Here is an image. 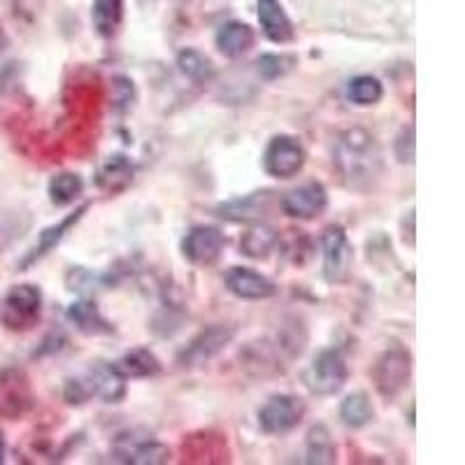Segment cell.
Returning a JSON list of instances; mask_svg holds the SVG:
<instances>
[{"label":"cell","instance_id":"cell-15","mask_svg":"<svg viewBox=\"0 0 465 465\" xmlns=\"http://www.w3.org/2000/svg\"><path fill=\"white\" fill-rule=\"evenodd\" d=\"M126 381L116 363H105V361H98L84 377L91 398H101L107 405H116L126 398Z\"/></svg>","mask_w":465,"mask_h":465},{"label":"cell","instance_id":"cell-22","mask_svg":"<svg viewBox=\"0 0 465 465\" xmlns=\"http://www.w3.org/2000/svg\"><path fill=\"white\" fill-rule=\"evenodd\" d=\"M338 460V447L331 435V430L317 423L312 429L307 430L305 438V463L310 465H328Z\"/></svg>","mask_w":465,"mask_h":465},{"label":"cell","instance_id":"cell-33","mask_svg":"<svg viewBox=\"0 0 465 465\" xmlns=\"http://www.w3.org/2000/svg\"><path fill=\"white\" fill-rule=\"evenodd\" d=\"M5 460V438H3V433H0V463Z\"/></svg>","mask_w":465,"mask_h":465},{"label":"cell","instance_id":"cell-19","mask_svg":"<svg viewBox=\"0 0 465 465\" xmlns=\"http://www.w3.org/2000/svg\"><path fill=\"white\" fill-rule=\"evenodd\" d=\"M65 319H68L80 333L91 335V338L114 333V323L107 322L105 314H103L101 310H98V305H95L94 301H89V298H82V301L73 302V305L65 310Z\"/></svg>","mask_w":465,"mask_h":465},{"label":"cell","instance_id":"cell-8","mask_svg":"<svg viewBox=\"0 0 465 465\" xmlns=\"http://www.w3.org/2000/svg\"><path fill=\"white\" fill-rule=\"evenodd\" d=\"M322 254H323V280L328 284H342L351 275L354 265V247L349 242L347 231L340 223L323 228L322 232Z\"/></svg>","mask_w":465,"mask_h":465},{"label":"cell","instance_id":"cell-13","mask_svg":"<svg viewBox=\"0 0 465 465\" xmlns=\"http://www.w3.org/2000/svg\"><path fill=\"white\" fill-rule=\"evenodd\" d=\"M275 191H254L217 205V217L231 223H261L272 210Z\"/></svg>","mask_w":465,"mask_h":465},{"label":"cell","instance_id":"cell-11","mask_svg":"<svg viewBox=\"0 0 465 465\" xmlns=\"http://www.w3.org/2000/svg\"><path fill=\"white\" fill-rule=\"evenodd\" d=\"M280 207L286 217L298 219V222H312L328 210V191L322 182L310 180L296 189L286 191L280 198Z\"/></svg>","mask_w":465,"mask_h":465},{"label":"cell","instance_id":"cell-26","mask_svg":"<svg viewBox=\"0 0 465 465\" xmlns=\"http://www.w3.org/2000/svg\"><path fill=\"white\" fill-rule=\"evenodd\" d=\"M91 22L101 37H114L124 22V0H94Z\"/></svg>","mask_w":465,"mask_h":465},{"label":"cell","instance_id":"cell-21","mask_svg":"<svg viewBox=\"0 0 465 465\" xmlns=\"http://www.w3.org/2000/svg\"><path fill=\"white\" fill-rule=\"evenodd\" d=\"M116 368L126 380H152V377L161 375V361L147 347L128 349L122 359L116 361Z\"/></svg>","mask_w":465,"mask_h":465},{"label":"cell","instance_id":"cell-14","mask_svg":"<svg viewBox=\"0 0 465 465\" xmlns=\"http://www.w3.org/2000/svg\"><path fill=\"white\" fill-rule=\"evenodd\" d=\"M89 210H91V203H82V205L77 207V210L70 212V214H65V217L61 219V222L52 223V226L45 228V231L40 232V235H37V242L33 244V247L26 252V256H24V259L19 261V268H22V270L31 268V265H35L37 261H43L45 256L52 254L54 249H56L58 244L64 242L65 235H68V232L73 231V228L77 226V223H80L82 219H84V214Z\"/></svg>","mask_w":465,"mask_h":465},{"label":"cell","instance_id":"cell-3","mask_svg":"<svg viewBox=\"0 0 465 465\" xmlns=\"http://www.w3.org/2000/svg\"><path fill=\"white\" fill-rule=\"evenodd\" d=\"M372 381L384 401H396L412 381V354L401 344H393L372 365Z\"/></svg>","mask_w":465,"mask_h":465},{"label":"cell","instance_id":"cell-4","mask_svg":"<svg viewBox=\"0 0 465 465\" xmlns=\"http://www.w3.org/2000/svg\"><path fill=\"white\" fill-rule=\"evenodd\" d=\"M349 380V365L340 349H322L305 372V386L312 396L328 398L344 389Z\"/></svg>","mask_w":465,"mask_h":465},{"label":"cell","instance_id":"cell-20","mask_svg":"<svg viewBox=\"0 0 465 465\" xmlns=\"http://www.w3.org/2000/svg\"><path fill=\"white\" fill-rule=\"evenodd\" d=\"M214 43H217V49L226 58H240L252 52L256 43V33L249 24L226 22L223 26H219Z\"/></svg>","mask_w":465,"mask_h":465},{"label":"cell","instance_id":"cell-18","mask_svg":"<svg viewBox=\"0 0 465 465\" xmlns=\"http://www.w3.org/2000/svg\"><path fill=\"white\" fill-rule=\"evenodd\" d=\"M135 177V163L124 153H112L95 170V184L107 193H122L133 184Z\"/></svg>","mask_w":465,"mask_h":465},{"label":"cell","instance_id":"cell-9","mask_svg":"<svg viewBox=\"0 0 465 465\" xmlns=\"http://www.w3.org/2000/svg\"><path fill=\"white\" fill-rule=\"evenodd\" d=\"M307 163V152L296 135H275L263 152V170L275 180L296 177Z\"/></svg>","mask_w":465,"mask_h":465},{"label":"cell","instance_id":"cell-16","mask_svg":"<svg viewBox=\"0 0 465 465\" xmlns=\"http://www.w3.org/2000/svg\"><path fill=\"white\" fill-rule=\"evenodd\" d=\"M226 289L240 301H265L277 293V284L270 277L261 275L252 268H231L226 272Z\"/></svg>","mask_w":465,"mask_h":465},{"label":"cell","instance_id":"cell-30","mask_svg":"<svg viewBox=\"0 0 465 465\" xmlns=\"http://www.w3.org/2000/svg\"><path fill=\"white\" fill-rule=\"evenodd\" d=\"M135 84L128 77H114L112 80V107L116 112H128L133 105H135Z\"/></svg>","mask_w":465,"mask_h":465},{"label":"cell","instance_id":"cell-25","mask_svg":"<svg viewBox=\"0 0 465 465\" xmlns=\"http://www.w3.org/2000/svg\"><path fill=\"white\" fill-rule=\"evenodd\" d=\"M84 193V180L77 173H58L47 184V196L54 207H68Z\"/></svg>","mask_w":465,"mask_h":465},{"label":"cell","instance_id":"cell-32","mask_svg":"<svg viewBox=\"0 0 465 465\" xmlns=\"http://www.w3.org/2000/svg\"><path fill=\"white\" fill-rule=\"evenodd\" d=\"M64 398L68 405H84L91 398L89 389H86L84 380H68L64 386Z\"/></svg>","mask_w":465,"mask_h":465},{"label":"cell","instance_id":"cell-5","mask_svg":"<svg viewBox=\"0 0 465 465\" xmlns=\"http://www.w3.org/2000/svg\"><path fill=\"white\" fill-rule=\"evenodd\" d=\"M235 335H238V328L232 323H212V326L203 328L186 342V347H182V351L177 354V365L180 368H201L207 361L222 354L223 349L235 340Z\"/></svg>","mask_w":465,"mask_h":465},{"label":"cell","instance_id":"cell-17","mask_svg":"<svg viewBox=\"0 0 465 465\" xmlns=\"http://www.w3.org/2000/svg\"><path fill=\"white\" fill-rule=\"evenodd\" d=\"M256 15L263 35L275 45H291L296 40V28L280 0H256Z\"/></svg>","mask_w":465,"mask_h":465},{"label":"cell","instance_id":"cell-7","mask_svg":"<svg viewBox=\"0 0 465 465\" xmlns=\"http://www.w3.org/2000/svg\"><path fill=\"white\" fill-rule=\"evenodd\" d=\"M35 405L31 377L22 368H3L0 371V417L7 421H19Z\"/></svg>","mask_w":465,"mask_h":465},{"label":"cell","instance_id":"cell-28","mask_svg":"<svg viewBox=\"0 0 465 465\" xmlns=\"http://www.w3.org/2000/svg\"><path fill=\"white\" fill-rule=\"evenodd\" d=\"M384 98V84L372 74H356L347 84V101L356 107H372Z\"/></svg>","mask_w":465,"mask_h":465},{"label":"cell","instance_id":"cell-6","mask_svg":"<svg viewBox=\"0 0 465 465\" xmlns=\"http://www.w3.org/2000/svg\"><path fill=\"white\" fill-rule=\"evenodd\" d=\"M112 456L126 465H161L170 460V450L147 430H126L116 435L112 444Z\"/></svg>","mask_w":465,"mask_h":465},{"label":"cell","instance_id":"cell-27","mask_svg":"<svg viewBox=\"0 0 465 465\" xmlns=\"http://www.w3.org/2000/svg\"><path fill=\"white\" fill-rule=\"evenodd\" d=\"M177 68L184 74L186 80H191L193 84H207V82L214 80L217 68L212 64V58L207 54L198 52V49H182L177 54Z\"/></svg>","mask_w":465,"mask_h":465},{"label":"cell","instance_id":"cell-23","mask_svg":"<svg viewBox=\"0 0 465 465\" xmlns=\"http://www.w3.org/2000/svg\"><path fill=\"white\" fill-rule=\"evenodd\" d=\"M277 247H280V232L263 223H254L240 240V252L254 261L268 259Z\"/></svg>","mask_w":465,"mask_h":465},{"label":"cell","instance_id":"cell-34","mask_svg":"<svg viewBox=\"0 0 465 465\" xmlns=\"http://www.w3.org/2000/svg\"><path fill=\"white\" fill-rule=\"evenodd\" d=\"M5 49V35H3V31H0V52Z\"/></svg>","mask_w":465,"mask_h":465},{"label":"cell","instance_id":"cell-31","mask_svg":"<svg viewBox=\"0 0 465 465\" xmlns=\"http://www.w3.org/2000/svg\"><path fill=\"white\" fill-rule=\"evenodd\" d=\"M393 152H396L398 163H402V165L414 163V126L412 124L398 133L396 143H393Z\"/></svg>","mask_w":465,"mask_h":465},{"label":"cell","instance_id":"cell-10","mask_svg":"<svg viewBox=\"0 0 465 465\" xmlns=\"http://www.w3.org/2000/svg\"><path fill=\"white\" fill-rule=\"evenodd\" d=\"M307 407L305 401L291 393H277L268 398L263 407L259 410V426L265 435H284L298 429L305 417Z\"/></svg>","mask_w":465,"mask_h":465},{"label":"cell","instance_id":"cell-24","mask_svg":"<svg viewBox=\"0 0 465 465\" xmlns=\"http://www.w3.org/2000/svg\"><path fill=\"white\" fill-rule=\"evenodd\" d=\"M340 419L347 429H363L375 419V405L372 398L365 391L349 393L342 402H340Z\"/></svg>","mask_w":465,"mask_h":465},{"label":"cell","instance_id":"cell-2","mask_svg":"<svg viewBox=\"0 0 465 465\" xmlns=\"http://www.w3.org/2000/svg\"><path fill=\"white\" fill-rule=\"evenodd\" d=\"M43 317V291L35 284H16L0 302V323L12 333L33 331Z\"/></svg>","mask_w":465,"mask_h":465},{"label":"cell","instance_id":"cell-29","mask_svg":"<svg viewBox=\"0 0 465 465\" xmlns=\"http://www.w3.org/2000/svg\"><path fill=\"white\" fill-rule=\"evenodd\" d=\"M254 65L265 82H272L296 68L298 58L291 56V54H261Z\"/></svg>","mask_w":465,"mask_h":465},{"label":"cell","instance_id":"cell-12","mask_svg":"<svg viewBox=\"0 0 465 465\" xmlns=\"http://www.w3.org/2000/svg\"><path fill=\"white\" fill-rule=\"evenodd\" d=\"M223 247H226L223 232L217 226H205V223L191 226L182 238V256L201 268L217 263L223 254Z\"/></svg>","mask_w":465,"mask_h":465},{"label":"cell","instance_id":"cell-1","mask_svg":"<svg viewBox=\"0 0 465 465\" xmlns=\"http://www.w3.org/2000/svg\"><path fill=\"white\" fill-rule=\"evenodd\" d=\"M335 168L344 184L354 191H371L384 173L377 138L365 128H347L335 144Z\"/></svg>","mask_w":465,"mask_h":465}]
</instances>
